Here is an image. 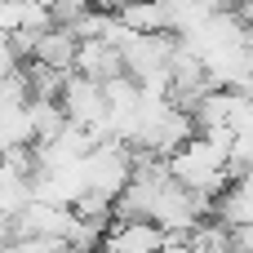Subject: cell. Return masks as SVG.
<instances>
[{
	"instance_id": "cell-12",
	"label": "cell",
	"mask_w": 253,
	"mask_h": 253,
	"mask_svg": "<svg viewBox=\"0 0 253 253\" xmlns=\"http://www.w3.org/2000/svg\"><path fill=\"white\" fill-rule=\"evenodd\" d=\"M31 9H36V0H0V36L27 31L31 27Z\"/></svg>"
},
{
	"instance_id": "cell-6",
	"label": "cell",
	"mask_w": 253,
	"mask_h": 253,
	"mask_svg": "<svg viewBox=\"0 0 253 253\" xmlns=\"http://www.w3.org/2000/svg\"><path fill=\"white\" fill-rule=\"evenodd\" d=\"M76 76H89L98 84H107L116 76H129L125 71V49H116L107 40H84L80 53H76Z\"/></svg>"
},
{
	"instance_id": "cell-11",
	"label": "cell",
	"mask_w": 253,
	"mask_h": 253,
	"mask_svg": "<svg viewBox=\"0 0 253 253\" xmlns=\"http://www.w3.org/2000/svg\"><path fill=\"white\" fill-rule=\"evenodd\" d=\"M27 80H31V98H58L62 102V89H67V71H53V67H40V62H27Z\"/></svg>"
},
{
	"instance_id": "cell-7",
	"label": "cell",
	"mask_w": 253,
	"mask_h": 253,
	"mask_svg": "<svg viewBox=\"0 0 253 253\" xmlns=\"http://www.w3.org/2000/svg\"><path fill=\"white\" fill-rule=\"evenodd\" d=\"M76 53H80V40H76L67 27H49V31H40V40H36V58H31V62L76 76Z\"/></svg>"
},
{
	"instance_id": "cell-10",
	"label": "cell",
	"mask_w": 253,
	"mask_h": 253,
	"mask_svg": "<svg viewBox=\"0 0 253 253\" xmlns=\"http://www.w3.org/2000/svg\"><path fill=\"white\" fill-rule=\"evenodd\" d=\"M120 22L133 36H160V31H169V18H165V4L160 0H138L129 9H120Z\"/></svg>"
},
{
	"instance_id": "cell-4",
	"label": "cell",
	"mask_w": 253,
	"mask_h": 253,
	"mask_svg": "<svg viewBox=\"0 0 253 253\" xmlns=\"http://www.w3.org/2000/svg\"><path fill=\"white\" fill-rule=\"evenodd\" d=\"M9 227H13V240H58V245H71V231H76V209L31 200V205L13 218Z\"/></svg>"
},
{
	"instance_id": "cell-14",
	"label": "cell",
	"mask_w": 253,
	"mask_h": 253,
	"mask_svg": "<svg viewBox=\"0 0 253 253\" xmlns=\"http://www.w3.org/2000/svg\"><path fill=\"white\" fill-rule=\"evenodd\" d=\"M67 245H58V240H13L4 253H62Z\"/></svg>"
},
{
	"instance_id": "cell-1",
	"label": "cell",
	"mask_w": 253,
	"mask_h": 253,
	"mask_svg": "<svg viewBox=\"0 0 253 253\" xmlns=\"http://www.w3.org/2000/svg\"><path fill=\"white\" fill-rule=\"evenodd\" d=\"M169 173H173V182H182L187 191L218 200V196L227 191V182H231V151L218 147V142H209L205 133H196V138L169 160Z\"/></svg>"
},
{
	"instance_id": "cell-15",
	"label": "cell",
	"mask_w": 253,
	"mask_h": 253,
	"mask_svg": "<svg viewBox=\"0 0 253 253\" xmlns=\"http://www.w3.org/2000/svg\"><path fill=\"white\" fill-rule=\"evenodd\" d=\"M129 4H138V0H98V9H111V13H120V9H129Z\"/></svg>"
},
{
	"instance_id": "cell-3",
	"label": "cell",
	"mask_w": 253,
	"mask_h": 253,
	"mask_svg": "<svg viewBox=\"0 0 253 253\" xmlns=\"http://www.w3.org/2000/svg\"><path fill=\"white\" fill-rule=\"evenodd\" d=\"M62 111H67V120H71L76 129L93 133L98 147L111 142V129H107V116H111V111H107V89H102L98 80H89V76H71L67 89H62Z\"/></svg>"
},
{
	"instance_id": "cell-9",
	"label": "cell",
	"mask_w": 253,
	"mask_h": 253,
	"mask_svg": "<svg viewBox=\"0 0 253 253\" xmlns=\"http://www.w3.org/2000/svg\"><path fill=\"white\" fill-rule=\"evenodd\" d=\"M31 200H36L31 178H27V173H18L13 165H4V160H0V218H4V222H13V218H18Z\"/></svg>"
},
{
	"instance_id": "cell-8",
	"label": "cell",
	"mask_w": 253,
	"mask_h": 253,
	"mask_svg": "<svg viewBox=\"0 0 253 253\" xmlns=\"http://www.w3.org/2000/svg\"><path fill=\"white\" fill-rule=\"evenodd\" d=\"M27 111H31L36 147H49V142H58V138L71 129V120H67V111H62V102H58V98H31V102H27Z\"/></svg>"
},
{
	"instance_id": "cell-13",
	"label": "cell",
	"mask_w": 253,
	"mask_h": 253,
	"mask_svg": "<svg viewBox=\"0 0 253 253\" xmlns=\"http://www.w3.org/2000/svg\"><path fill=\"white\" fill-rule=\"evenodd\" d=\"M18 71H22V58H18V49H13V36H0V80L18 76Z\"/></svg>"
},
{
	"instance_id": "cell-16",
	"label": "cell",
	"mask_w": 253,
	"mask_h": 253,
	"mask_svg": "<svg viewBox=\"0 0 253 253\" xmlns=\"http://www.w3.org/2000/svg\"><path fill=\"white\" fill-rule=\"evenodd\" d=\"M160 253H191V245H187V240H169Z\"/></svg>"
},
{
	"instance_id": "cell-17",
	"label": "cell",
	"mask_w": 253,
	"mask_h": 253,
	"mask_svg": "<svg viewBox=\"0 0 253 253\" xmlns=\"http://www.w3.org/2000/svg\"><path fill=\"white\" fill-rule=\"evenodd\" d=\"M62 253H102V249H62Z\"/></svg>"
},
{
	"instance_id": "cell-2",
	"label": "cell",
	"mask_w": 253,
	"mask_h": 253,
	"mask_svg": "<svg viewBox=\"0 0 253 253\" xmlns=\"http://www.w3.org/2000/svg\"><path fill=\"white\" fill-rule=\"evenodd\" d=\"M133 169H138V156H133V147H125V142H102V147H93L89 156H84V187L93 191V196H102V200H120L125 191H129V182H133Z\"/></svg>"
},
{
	"instance_id": "cell-5",
	"label": "cell",
	"mask_w": 253,
	"mask_h": 253,
	"mask_svg": "<svg viewBox=\"0 0 253 253\" xmlns=\"http://www.w3.org/2000/svg\"><path fill=\"white\" fill-rule=\"evenodd\" d=\"M169 245V236L156 227V222H111L107 240H102V253H160Z\"/></svg>"
}]
</instances>
